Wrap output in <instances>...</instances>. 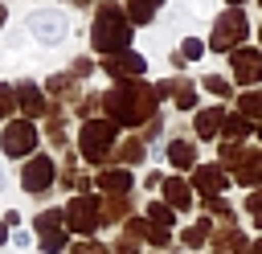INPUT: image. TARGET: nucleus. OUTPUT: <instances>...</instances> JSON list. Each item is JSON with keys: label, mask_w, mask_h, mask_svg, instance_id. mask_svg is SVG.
<instances>
[{"label": "nucleus", "mask_w": 262, "mask_h": 254, "mask_svg": "<svg viewBox=\"0 0 262 254\" xmlns=\"http://www.w3.org/2000/svg\"><path fill=\"white\" fill-rule=\"evenodd\" d=\"M156 86H143V82H115L106 94H102V111L115 127H135L143 119L156 115Z\"/></svg>", "instance_id": "nucleus-1"}, {"label": "nucleus", "mask_w": 262, "mask_h": 254, "mask_svg": "<svg viewBox=\"0 0 262 254\" xmlns=\"http://www.w3.org/2000/svg\"><path fill=\"white\" fill-rule=\"evenodd\" d=\"M90 45H94L102 57L127 53V49H131V20H127V8L102 0L98 12H94V25H90Z\"/></svg>", "instance_id": "nucleus-2"}, {"label": "nucleus", "mask_w": 262, "mask_h": 254, "mask_svg": "<svg viewBox=\"0 0 262 254\" xmlns=\"http://www.w3.org/2000/svg\"><path fill=\"white\" fill-rule=\"evenodd\" d=\"M115 123L111 119H86L82 131H78V143H82V156L86 164H106V156L115 152Z\"/></svg>", "instance_id": "nucleus-3"}, {"label": "nucleus", "mask_w": 262, "mask_h": 254, "mask_svg": "<svg viewBox=\"0 0 262 254\" xmlns=\"http://www.w3.org/2000/svg\"><path fill=\"white\" fill-rule=\"evenodd\" d=\"M246 33H250V20H246V12H242V8H225V12L213 20L209 49H213V53H233V49H242Z\"/></svg>", "instance_id": "nucleus-4"}, {"label": "nucleus", "mask_w": 262, "mask_h": 254, "mask_svg": "<svg viewBox=\"0 0 262 254\" xmlns=\"http://www.w3.org/2000/svg\"><path fill=\"white\" fill-rule=\"evenodd\" d=\"M221 164L233 168V180L254 188L262 184V147H242V143H221Z\"/></svg>", "instance_id": "nucleus-5"}, {"label": "nucleus", "mask_w": 262, "mask_h": 254, "mask_svg": "<svg viewBox=\"0 0 262 254\" xmlns=\"http://www.w3.org/2000/svg\"><path fill=\"white\" fill-rule=\"evenodd\" d=\"M37 139H41V131H37V123L33 119H12L4 131H0V152L4 156H12V160H20V156H37L33 147H37Z\"/></svg>", "instance_id": "nucleus-6"}, {"label": "nucleus", "mask_w": 262, "mask_h": 254, "mask_svg": "<svg viewBox=\"0 0 262 254\" xmlns=\"http://www.w3.org/2000/svg\"><path fill=\"white\" fill-rule=\"evenodd\" d=\"M29 33L41 41V45H57V41H66V33H70V20H66V12H57V8H37V12H29Z\"/></svg>", "instance_id": "nucleus-7"}, {"label": "nucleus", "mask_w": 262, "mask_h": 254, "mask_svg": "<svg viewBox=\"0 0 262 254\" xmlns=\"http://www.w3.org/2000/svg\"><path fill=\"white\" fill-rule=\"evenodd\" d=\"M66 221H70L74 234L90 238V234L98 229V221H102V209H98V201H94L90 193H78V197L66 201Z\"/></svg>", "instance_id": "nucleus-8"}, {"label": "nucleus", "mask_w": 262, "mask_h": 254, "mask_svg": "<svg viewBox=\"0 0 262 254\" xmlns=\"http://www.w3.org/2000/svg\"><path fill=\"white\" fill-rule=\"evenodd\" d=\"M66 209H45V213H37V221H33V229H37V238H41V254H61L66 250Z\"/></svg>", "instance_id": "nucleus-9"}, {"label": "nucleus", "mask_w": 262, "mask_h": 254, "mask_svg": "<svg viewBox=\"0 0 262 254\" xmlns=\"http://www.w3.org/2000/svg\"><path fill=\"white\" fill-rule=\"evenodd\" d=\"M225 184H229V172H225L221 164H196V168H192V188L201 193V201L221 197Z\"/></svg>", "instance_id": "nucleus-10"}, {"label": "nucleus", "mask_w": 262, "mask_h": 254, "mask_svg": "<svg viewBox=\"0 0 262 254\" xmlns=\"http://www.w3.org/2000/svg\"><path fill=\"white\" fill-rule=\"evenodd\" d=\"M229 66H233V82H242V86L262 82V49L242 45V49H233V53H229Z\"/></svg>", "instance_id": "nucleus-11"}, {"label": "nucleus", "mask_w": 262, "mask_h": 254, "mask_svg": "<svg viewBox=\"0 0 262 254\" xmlns=\"http://www.w3.org/2000/svg\"><path fill=\"white\" fill-rule=\"evenodd\" d=\"M53 172H57V164H53L49 156H33V160L20 168V188H25V193H45V188L53 184Z\"/></svg>", "instance_id": "nucleus-12"}, {"label": "nucleus", "mask_w": 262, "mask_h": 254, "mask_svg": "<svg viewBox=\"0 0 262 254\" xmlns=\"http://www.w3.org/2000/svg\"><path fill=\"white\" fill-rule=\"evenodd\" d=\"M102 70L115 78V82H139V74L147 70V61H143V53H115V57H106L102 61Z\"/></svg>", "instance_id": "nucleus-13"}, {"label": "nucleus", "mask_w": 262, "mask_h": 254, "mask_svg": "<svg viewBox=\"0 0 262 254\" xmlns=\"http://www.w3.org/2000/svg\"><path fill=\"white\" fill-rule=\"evenodd\" d=\"M12 90H16V107H20L29 119H41V115H49V111H53V102L45 98V90H41L37 82H16Z\"/></svg>", "instance_id": "nucleus-14"}, {"label": "nucleus", "mask_w": 262, "mask_h": 254, "mask_svg": "<svg viewBox=\"0 0 262 254\" xmlns=\"http://www.w3.org/2000/svg\"><path fill=\"white\" fill-rule=\"evenodd\" d=\"M156 90H160L164 98H172L180 111H192V107H196V82H192V78H164Z\"/></svg>", "instance_id": "nucleus-15"}, {"label": "nucleus", "mask_w": 262, "mask_h": 254, "mask_svg": "<svg viewBox=\"0 0 262 254\" xmlns=\"http://www.w3.org/2000/svg\"><path fill=\"white\" fill-rule=\"evenodd\" d=\"M94 184H98L102 193H111V197H127L131 184H135V176H131V168H102Z\"/></svg>", "instance_id": "nucleus-16"}, {"label": "nucleus", "mask_w": 262, "mask_h": 254, "mask_svg": "<svg viewBox=\"0 0 262 254\" xmlns=\"http://www.w3.org/2000/svg\"><path fill=\"white\" fill-rule=\"evenodd\" d=\"M225 107H209V111H196V139H213L221 127H225Z\"/></svg>", "instance_id": "nucleus-17"}, {"label": "nucleus", "mask_w": 262, "mask_h": 254, "mask_svg": "<svg viewBox=\"0 0 262 254\" xmlns=\"http://www.w3.org/2000/svg\"><path fill=\"white\" fill-rule=\"evenodd\" d=\"M164 201H168L176 213H184V209H192V188H188L180 176H168V180H164Z\"/></svg>", "instance_id": "nucleus-18"}, {"label": "nucleus", "mask_w": 262, "mask_h": 254, "mask_svg": "<svg viewBox=\"0 0 262 254\" xmlns=\"http://www.w3.org/2000/svg\"><path fill=\"white\" fill-rule=\"evenodd\" d=\"M168 164H176V168H188V172H192L201 160H196V147H192L188 139H172V143H168Z\"/></svg>", "instance_id": "nucleus-19"}, {"label": "nucleus", "mask_w": 262, "mask_h": 254, "mask_svg": "<svg viewBox=\"0 0 262 254\" xmlns=\"http://www.w3.org/2000/svg\"><path fill=\"white\" fill-rule=\"evenodd\" d=\"M213 246H217V250H233V254H246V250H250L246 234H242V229H233V225H221V229L213 234Z\"/></svg>", "instance_id": "nucleus-20"}, {"label": "nucleus", "mask_w": 262, "mask_h": 254, "mask_svg": "<svg viewBox=\"0 0 262 254\" xmlns=\"http://www.w3.org/2000/svg\"><path fill=\"white\" fill-rule=\"evenodd\" d=\"M160 4H164V0H127V20H131V25H147V20L160 12Z\"/></svg>", "instance_id": "nucleus-21"}, {"label": "nucleus", "mask_w": 262, "mask_h": 254, "mask_svg": "<svg viewBox=\"0 0 262 254\" xmlns=\"http://www.w3.org/2000/svg\"><path fill=\"white\" fill-rule=\"evenodd\" d=\"M250 131H254V127H250V119H246V115H225V127H221L225 143H242Z\"/></svg>", "instance_id": "nucleus-22"}, {"label": "nucleus", "mask_w": 262, "mask_h": 254, "mask_svg": "<svg viewBox=\"0 0 262 254\" xmlns=\"http://www.w3.org/2000/svg\"><path fill=\"white\" fill-rule=\"evenodd\" d=\"M45 94L66 102V98H74V94H78V86H74V78H70V74H53V78L45 82Z\"/></svg>", "instance_id": "nucleus-23"}, {"label": "nucleus", "mask_w": 262, "mask_h": 254, "mask_svg": "<svg viewBox=\"0 0 262 254\" xmlns=\"http://www.w3.org/2000/svg\"><path fill=\"white\" fill-rule=\"evenodd\" d=\"M147 221L160 225V229H172V225H176V209H172L168 201H151V205H147Z\"/></svg>", "instance_id": "nucleus-24"}, {"label": "nucleus", "mask_w": 262, "mask_h": 254, "mask_svg": "<svg viewBox=\"0 0 262 254\" xmlns=\"http://www.w3.org/2000/svg\"><path fill=\"white\" fill-rule=\"evenodd\" d=\"M143 152H147V143H143L139 135H131V139H123V143H119V164H139V160H143Z\"/></svg>", "instance_id": "nucleus-25"}, {"label": "nucleus", "mask_w": 262, "mask_h": 254, "mask_svg": "<svg viewBox=\"0 0 262 254\" xmlns=\"http://www.w3.org/2000/svg\"><path fill=\"white\" fill-rule=\"evenodd\" d=\"M209 238H213V221H205V217H201V221H192V225L184 229V246H192V250H196V246H205Z\"/></svg>", "instance_id": "nucleus-26"}, {"label": "nucleus", "mask_w": 262, "mask_h": 254, "mask_svg": "<svg viewBox=\"0 0 262 254\" xmlns=\"http://www.w3.org/2000/svg\"><path fill=\"white\" fill-rule=\"evenodd\" d=\"M127 209H131V197H111L102 209V221H119V217H127Z\"/></svg>", "instance_id": "nucleus-27"}, {"label": "nucleus", "mask_w": 262, "mask_h": 254, "mask_svg": "<svg viewBox=\"0 0 262 254\" xmlns=\"http://www.w3.org/2000/svg\"><path fill=\"white\" fill-rule=\"evenodd\" d=\"M242 115L254 123V119H262V90H250V94H242Z\"/></svg>", "instance_id": "nucleus-28"}, {"label": "nucleus", "mask_w": 262, "mask_h": 254, "mask_svg": "<svg viewBox=\"0 0 262 254\" xmlns=\"http://www.w3.org/2000/svg\"><path fill=\"white\" fill-rule=\"evenodd\" d=\"M201 86H205L209 94H217V98H229V82H225L221 74H205V78H201Z\"/></svg>", "instance_id": "nucleus-29"}, {"label": "nucleus", "mask_w": 262, "mask_h": 254, "mask_svg": "<svg viewBox=\"0 0 262 254\" xmlns=\"http://www.w3.org/2000/svg\"><path fill=\"white\" fill-rule=\"evenodd\" d=\"M66 254H115V250H106L102 242H94V238H82V242H74Z\"/></svg>", "instance_id": "nucleus-30"}, {"label": "nucleus", "mask_w": 262, "mask_h": 254, "mask_svg": "<svg viewBox=\"0 0 262 254\" xmlns=\"http://www.w3.org/2000/svg\"><path fill=\"white\" fill-rule=\"evenodd\" d=\"M12 107H16V90L0 82V119H8V115H12Z\"/></svg>", "instance_id": "nucleus-31"}, {"label": "nucleus", "mask_w": 262, "mask_h": 254, "mask_svg": "<svg viewBox=\"0 0 262 254\" xmlns=\"http://www.w3.org/2000/svg\"><path fill=\"white\" fill-rule=\"evenodd\" d=\"M180 53H184V61H196V57L205 53V41H196V37H184V45H180Z\"/></svg>", "instance_id": "nucleus-32"}, {"label": "nucleus", "mask_w": 262, "mask_h": 254, "mask_svg": "<svg viewBox=\"0 0 262 254\" xmlns=\"http://www.w3.org/2000/svg\"><path fill=\"white\" fill-rule=\"evenodd\" d=\"M205 209H209V213H217V217H225V221L233 225V209H229V205H225L221 197H213V201H205Z\"/></svg>", "instance_id": "nucleus-33"}, {"label": "nucleus", "mask_w": 262, "mask_h": 254, "mask_svg": "<svg viewBox=\"0 0 262 254\" xmlns=\"http://www.w3.org/2000/svg\"><path fill=\"white\" fill-rule=\"evenodd\" d=\"M246 209H250V217H254V225L262 229V193H250V197H246Z\"/></svg>", "instance_id": "nucleus-34"}, {"label": "nucleus", "mask_w": 262, "mask_h": 254, "mask_svg": "<svg viewBox=\"0 0 262 254\" xmlns=\"http://www.w3.org/2000/svg\"><path fill=\"white\" fill-rule=\"evenodd\" d=\"M115 254H139V238H131V234H123V238L115 242Z\"/></svg>", "instance_id": "nucleus-35"}, {"label": "nucleus", "mask_w": 262, "mask_h": 254, "mask_svg": "<svg viewBox=\"0 0 262 254\" xmlns=\"http://www.w3.org/2000/svg\"><path fill=\"white\" fill-rule=\"evenodd\" d=\"M86 74H94V61L90 57H74V78H86Z\"/></svg>", "instance_id": "nucleus-36"}, {"label": "nucleus", "mask_w": 262, "mask_h": 254, "mask_svg": "<svg viewBox=\"0 0 262 254\" xmlns=\"http://www.w3.org/2000/svg\"><path fill=\"white\" fill-rule=\"evenodd\" d=\"M4 242H8V229H4V225H0V246H4Z\"/></svg>", "instance_id": "nucleus-37"}, {"label": "nucleus", "mask_w": 262, "mask_h": 254, "mask_svg": "<svg viewBox=\"0 0 262 254\" xmlns=\"http://www.w3.org/2000/svg\"><path fill=\"white\" fill-rule=\"evenodd\" d=\"M4 20H8V8H4V4H0V25H4Z\"/></svg>", "instance_id": "nucleus-38"}, {"label": "nucleus", "mask_w": 262, "mask_h": 254, "mask_svg": "<svg viewBox=\"0 0 262 254\" xmlns=\"http://www.w3.org/2000/svg\"><path fill=\"white\" fill-rule=\"evenodd\" d=\"M254 254H262V238H258V242H254Z\"/></svg>", "instance_id": "nucleus-39"}, {"label": "nucleus", "mask_w": 262, "mask_h": 254, "mask_svg": "<svg viewBox=\"0 0 262 254\" xmlns=\"http://www.w3.org/2000/svg\"><path fill=\"white\" fill-rule=\"evenodd\" d=\"M229 8H242V0H229Z\"/></svg>", "instance_id": "nucleus-40"}, {"label": "nucleus", "mask_w": 262, "mask_h": 254, "mask_svg": "<svg viewBox=\"0 0 262 254\" xmlns=\"http://www.w3.org/2000/svg\"><path fill=\"white\" fill-rule=\"evenodd\" d=\"M4 184H8V180H4V172H0V193H4Z\"/></svg>", "instance_id": "nucleus-41"}, {"label": "nucleus", "mask_w": 262, "mask_h": 254, "mask_svg": "<svg viewBox=\"0 0 262 254\" xmlns=\"http://www.w3.org/2000/svg\"><path fill=\"white\" fill-rule=\"evenodd\" d=\"M258 37H262V29H258Z\"/></svg>", "instance_id": "nucleus-42"}, {"label": "nucleus", "mask_w": 262, "mask_h": 254, "mask_svg": "<svg viewBox=\"0 0 262 254\" xmlns=\"http://www.w3.org/2000/svg\"><path fill=\"white\" fill-rule=\"evenodd\" d=\"M258 4H262V0H258Z\"/></svg>", "instance_id": "nucleus-43"}]
</instances>
